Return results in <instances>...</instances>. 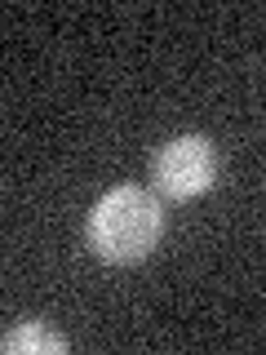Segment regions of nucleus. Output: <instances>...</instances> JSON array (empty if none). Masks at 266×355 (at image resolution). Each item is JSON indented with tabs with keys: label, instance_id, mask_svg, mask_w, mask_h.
Returning a JSON list of instances; mask_svg holds the SVG:
<instances>
[{
	"label": "nucleus",
	"instance_id": "1",
	"mask_svg": "<svg viewBox=\"0 0 266 355\" xmlns=\"http://www.w3.org/2000/svg\"><path fill=\"white\" fill-rule=\"evenodd\" d=\"M160 236H164L160 196L147 191V187H133V182L103 191L85 222L89 253L107 266H133V262L151 258Z\"/></svg>",
	"mask_w": 266,
	"mask_h": 355
},
{
	"label": "nucleus",
	"instance_id": "2",
	"mask_svg": "<svg viewBox=\"0 0 266 355\" xmlns=\"http://www.w3.org/2000/svg\"><path fill=\"white\" fill-rule=\"evenodd\" d=\"M218 178V151L204 133H177L173 142H164L151 160V182H155V196L164 200H186L204 196Z\"/></svg>",
	"mask_w": 266,
	"mask_h": 355
},
{
	"label": "nucleus",
	"instance_id": "3",
	"mask_svg": "<svg viewBox=\"0 0 266 355\" xmlns=\"http://www.w3.org/2000/svg\"><path fill=\"white\" fill-rule=\"evenodd\" d=\"M0 347H5V355H62V351H71V342L62 333L44 329L40 320H27V324L9 329Z\"/></svg>",
	"mask_w": 266,
	"mask_h": 355
}]
</instances>
